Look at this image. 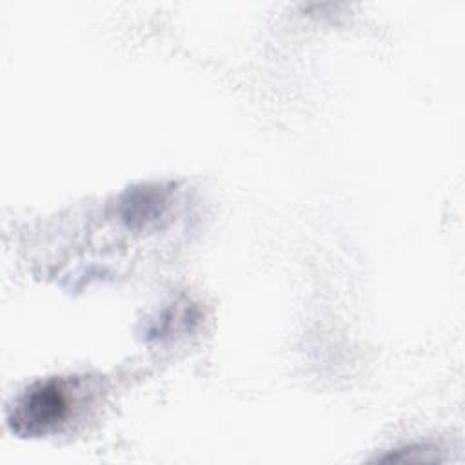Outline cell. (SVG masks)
<instances>
[{
    "label": "cell",
    "instance_id": "1",
    "mask_svg": "<svg viewBox=\"0 0 465 465\" xmlns=\"http://www.w3.org/2000/svg\"><path fill=\"white\" fill-rule=\"evenodd\" d=\"M69 412L65 385L58 380L40 381L29 387L11 407L7 423L22 436H40L56 429Z\"/></svg>",
    "mask_w": 465,
    "mask_h": 465
}]
</instances>
